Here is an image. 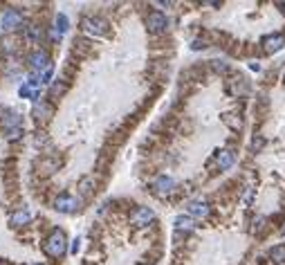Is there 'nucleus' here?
<instances>
[{"mask_svg": "<svg viewBox=\"0 0 285 265\" xmlns=\"http://www.w3.org/2000/svg\"><path fill=\"white\" fill-rule=\"evenodd\" d=\"M45 254L52 256V259H61L65 254V249H68V240H65V234L61 229H54L50 234L48 238H45Z\"/></svg>", "mask_w": 285, "mask_h": 265, "instance_id": "obj_1", "label": "nucleus"}, {"mask_svg": "<svg viewBox=\"0 0 285 265\" xmlns=\"http://www.w3.org/2000/svg\"><path fill=\"white\" fill-rule=\"evenodd\" d=\"M21 122H23V119H21V115H18L16 110H7L5 112V119H2V124H5L7 139H9V142H16V139L23 135Z\"/></svg>", "mask_w": 285, "mask_h": 265, "instance_id": "obj_2", "label": "nucleus"}, {"mask_svg": "<svg viewBox=\"0 0 285 265\" xmlns=\"http://www.w3.org/2000/svg\"><path fill=\"white\" fill-rule=\"evenodd\" d=\"M23 25V14L18 9H5L0 16V32H14Z\"/></svg>", "mask_w": 285, "mask_h": 265, "instance_id": "obj_3", "label": "nucleus"}, {"mask_svg": "<svg viewBox=\"0 0 285 265\" xmlns=\"http://www.w3.org/2000/svg\"><path fill=\"white\" fill-rule=\"evenodd\" d=\"M29 65H32V72H38V75H48V72H52L50 56H48V52H43V50H38V52H34L32 56H29Z\"/></svg>", "mask_w": 285, "mask_h": 265, "instance_id": "obj_4", "label": "nucleus"}, {"mask_svg": "<svg viewBox=\"0 0 285 265\" xmlns=\"http://www.w3.org/2000/svg\"><path fill=\"white\" fill-rule=\"evenodd\" d=\"M81 27L90 36H104L108 32V21H104V18H83Z\"/></svg>", "mask_w": 285, "mask_h": 265, "instance_id": "obj_5", "label": "nucleus"}, {"mask_svg": "<svg viewBox=\"0 0 285 265\" xmlns=\"http://www.w3.org/2000/svg\"><path fill=\"white\" fill-rule=\"evenodd\" d=\"M81 207V200L77 196H58L54 202V209L61 213H77Z\"/></svg>", "mask_w": 285, "mask_h": 265, "instance_id": "obj_6", "label": "nucleus"}, {"mask_svg": "<svg viewBox=\"0 0 285 265\" xmlns=\"http://www.w3.org/2000/svg\"><path fill=\"white\" fill-rule=\"evenodd\" d=\"M173 191H175V180H173V178H169V175H159L157 180L153 182V193H155V196H159V198L171 196Z\"/></svg>", "mask_w": 285, "mask_h": 265, "instance_id": "obj_7", "label": "nucleus"}, {"mask_svg": "<svg viewBox=\"0 0 285 265\" xmlns=\"http://www.w3.org/2000/svg\"><path fill=\"white\" fill-rule=\"evenodd\" d=\"M166 25H169V21H166V16H164L162 11H151L146 16V27L148 32H164L166 29Z\"/></svg>", "mask_w": 285, "mask_h": 265, "instance_id": "obj_8", "label": "nucleus"}, {"mask_svg": "<svg viewBox=\"0 0 285 265\" xmlns=\"http://www.w3.org/2000/svg\"><path fill=\"white\" fill-rule=\"evenodd\" d=\"M285 48V36L283 34H269V36L263 38V50L267 54H274L279 52V50Z\"/></svg>", "mask_w": 285, "mask_h": 265, "instance_id": "obj_9", "label": "nucleus"}, {"mask_svg": "<svg viewBox=\"0 0 285 265\" xmlns=\"http://www.w3.org/2000/svg\"><path fill=\"white\" fill-rule=\"evenodd\" d=\"M153 218H155V212L151 207H139L137 212L132 213V225H137V227H146Z\"/></svg>", "mask_w": 285, "mask_h": 265, "instance_id": "obj_10", "label": "nucleus"}, {"mask_svg": "<svg viewBox=\"0 0 285 265\" xmlns=\"http://www.w3.org/2000/svg\"><path fill=\"white\" fill-rule=\"evenodd\" d=\"M233 162H236V153H233L232 149L220 151V153H218V158H216V164H218V169H220V171L232 169Z\"/></svg>", "mask_w": 285, "mask_h": 265, "instance_id": "obj_11", "label": "nucleus"}, {"mask_svg": "<svg viewBox=\"0 0 285 265\" xmlns=\"http://www.w3.org/2000/svg\"><path fill=\"white\" fill-rule=\"evenodd\" d=\"M189 213L193 218H207L211 213V207H209V202H205V200H193L189 205Z\"/></svg>", "mask_w": 285, "mask_h": 265, "instance_id": "obj_12", "label": "nucleus"}, {"mask_svg": "<svg viewBox=\"0 0 285 265\" xmlns=\"http://www.w3.org/2000/svg\"><path fill=\"white\" fill-rule=\"evenodd\" d=\"M29 220H32V213L27 212V209H21V212L11 213V218H9V223L14 225V227H23V225H27Z\"/></svg>", "mask_w": 285, "mask_h": 265, "instance_id": "obj_13", "label": "nucleus"}, {"mask_svg": "<svg viewBox=\"0 0 285 265\" xmlns=\"http://www.w3.org/2000/svg\"><path fill=\"white\" fill-rule=\"evenodd\" d=\"M52 115V108H50L48 101H36V106H34V117H36L38 122L41 119H48Z\"/></svg>", "mask_w": 285, "mask_h": 265, "instance_id": "obj_14", "label": "nucleus"}, {"mask_svg": "<svg viewBox=\"0 0 285 265\" xmlns=\"http://www.w3.org/2000/svg\"><path fill=\"white\" fill-rule=\"evenodd\" d=\"M175 229L191 232V229H196V220H193L191 216H178V218H175Z\"/></svg>", "mask_w": 285, "mask_h": 265, "instance_id": "obj_15", "label": "nucleus"}, {"mask_svg": "<svg viewBox=\"0 0 285 265\" xmlns=\"http://www.w3.org/2000/svg\"><path fill=\"white\" fill-rule=\"evenodd\" d=\"M269 256H272V261L279 265H285V245H276L272 252H269Z\"/></svg>", "mask_w": 285, "mask_h": 265, "instance_id": "obj_16", "label": "nucleus"}, {"mask_svg": "<svg viewBox=\"0 0 285 265\" xmlns=\"http://www.w3.org/2000/svg\"><path fill=\"white\" fill-rule=\"evenodd\" d=\"M21 97H27V99H38V88L36 85H32V83H25V85H21Z\"/></svg>", "mask_w": 285, "mask_h": 265, "instance_id": "obj_17", "label": "nucleus"}, {"mask_svg": "<svg viewBox=\"0 0 285 265\" xmlns=\"http://www.w3.org/2000/svg\"><path fill=\"white\" fill-rule=\"evenodd\" d=\"M68 25H70L68 16H65V14H58V16H56V34H58V36H63V34L68 32Z\"/></svg>", "mask_w": 285, "mask_h": 265, "instance_id": "obj_18", "label": "nucleus"}, {"mask_svg": "<svg viewBox=\"0 0 285 265\" xmlns=\"http://www.w3.org/2000/svg\"><path fill=\"white\" fill-rule=\"evenodd\" d=\"M27 36L32 38V41H36V38H38V29H36V27H29V32H27Z\"/></svg>", "mask_w": 285, "mask_h": 265, "instance_id": "obj_19", "label": "nucleus"}, {"mask_svg": "<svg viewBox=\"0 0 285 265\" xmlns=\"http://www.w3.org/2000/svg\"><path fill=\"white\" fill-rule=\"evenodd\" d=\"M79 247H81V238H74L72 240V254H77V252H79Z\"/></svg>", "mask_w": 285, "mask_h": 265, "instance_id": "obj_20", "label": "nucleus"}, {"mask_svg": "<svg viewBox=\"0 0 285 265\" xmlns=\"http://www.w3.org/2000/svg\"><path fill=\"white\" fill-rule=\"evenodd\" d=\"M283 7H285V2H283Z\"/></svg>", "mask_w": 285, "mask_h": 265, "instance_id": "obj_21", "label": "nucleus"}, {"mask_svg": "<svg viewBox=\"0 0 285 265\" xmlns=\"http://www.w3.org/2000/svg\"><path fill=\"white\" fill-rule=\"evenodd\" d=\"M36 265H41V263H36Z\"/></svg>", "mask_w": 285, "mask_h": 265, "instance_id": "obj_22", "label": "nucleus"}]
</instances>
